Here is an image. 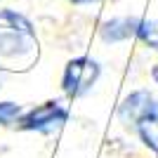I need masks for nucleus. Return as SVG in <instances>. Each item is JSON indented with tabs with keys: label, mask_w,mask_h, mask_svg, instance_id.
<instances>
[{
	"label": "nucleus",
	"mask_w": 158,
	"mask_h": 158,
	"mask_svg": "<svg viewBox=\"0 0 158 158\" xmlns=\"http://www.w3.org/2000/svg\"><path fill=\"white\" fill-rule=\"evenodd\" d=\"M120 120L137 130L139 139L146 149L158 153V99L151 92L137 90L123 102L120 106Z\"/></svg>",
	"instance_id": "obj_1"
},
{
	"label": "nucleus",
	"mask_w": 158,
	"mask_h": 158,
	"mask_svg": "<svg viewBox=\"0 0 158 158\" xmlns=\"http://www.w3.org/2000/svg\"><path fill=\"white\" fill-rule=\"evenodd\" d=\"M99 73H102V69H99V64L94 59L78 57V59L69 61V66L64 71V78H61V85H64L69 97H83L87 90H92Z\"/></svg>",
	"instance_id": "obj_2"
},
{
	"label": "nucleus",
	"mask_w": 158,
	"mask_h": 158,
	"mask_svg": "<svg viewBox=\"0 0 158 158\" xmlns=\"http://www.w3.org/2000/svg\"><path fill=\"white\" fill-rule=\"evenodd\" d=\"M66 120V109H61L57 102H47V104L38 106L28 111L24 118H19L24 130H40V132H52L57 125H61Z\"/></svg>",
	"instance_id": "obj_3"
},
{
	"label": "nucleus",
	"mask_w": 158,
	"mask_h": 158,
	"mask_svg": "<svg viewBox=\"0 0 158 158\" xmlns=\"http://www.w3.org/2000/svg\"><path fill=\"white\" fill-rule=\"evenodd\" d=\"M139 26H142V19L137 17H116L102 26V38L104 43H120V40L137 38Z\"/></svg>",
	"instance_id": "obj_4"
},
{
	"label": "nucleus",
	"mask_w": 158,
	"mask_h": 158,
	"mask_svg": "<svg viewBox=\"0 0 158 158\" xmlns=\"http://www.w3.org/2000/svg\"><path fill=\"white\" fill-rule=\"evenodd\" d=\"M14 118H19V106L12 102H0V125H10Z\"/></svg>",
	"instance_id": "obj_5"
},
{
	"label": "nucleus",
	"mask_w": 158,
	"mask_h": 158,
	"mask_svg": "<svg viewBox=\"0 0 158 158\" xmlns=\"http://www.w3.org/2000/svg\"><path fill=\"white\" fill-rule=\"evenodd\" d=\"M151 78H153V83L158 85V64H156V66L151 69Z\"/></svg>",
	"instance_id": "obj_6"
},
{
	"label": "nucleus",
	"mask_w": 158,
	"mask_h": 158,
	"mask_svg": "<svg viewBox=\"0 0 158 158\" xmlns=\"http://www.w3.org/2000/svg\"><path fill=\"white\" fill-rule=\"evenodd\" d=\"M71 2H76V5H90V2H97V0H71Z\"/></svg>",
	"instance_id": "obj_7"
}]
</instances>
